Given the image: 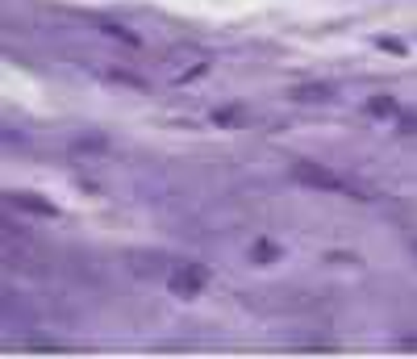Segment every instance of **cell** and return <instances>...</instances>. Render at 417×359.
Segmentation results:
<instances>
[{
	"mask_svg": "<svg viewBox=\"0 0 417 359\" xmlns=\"http://www.w3.org/2000/svg\"><path fill=\"white\" fill-rule=\"evenodd\" d=\"M129 272L138 280H159V276H171V259L167 255H129Z\"/></svg>",
	"mask_w": 417,
	"mask_h": 359,
	"instance_id": "cell-4",
	"label": "cell"
},
{
	"mask_svg": "<svg viewBox=\"0 0 417 359\" xmlns=\"http://www.w3.org/2000/svg\"><path fill=\"white\" fill-rule=\"evenodd\" d=\"M368 109H372L376 117H388V113H393V100H384V96H376V100H368Z\"/></svg>",
	"mask_w": 417,
	"mask_h": 359,
	"instance_id": "cell-7",
	"label": "cell"
},
{
	"mask_svg": "<svg viewBox=\"0 0 417 359\" xmlns=\"http://www.w3.org/2000/svg\"><path fill=\"white\" fill-rule=\"evenodd\" d=\"M205 280H209V272L200 268V263H180V268H171V293L175 297H196L200 289H205Z\"/></svg>",
	"mask_w": 417,
	"mask_h": 359,
	"instance_id": "cell-2",
	"label": "cell"
},
{
	"mask_svg": "<svg viewBox=\"0 0 417 359\" xmlns=\"http://www.w3.org/2000/svg\"><path fill=\"white\" fill-rule=\"evenodd\" d=\"M292 96H297V100H326L330 88H326V84H301V88H292Z\"/></svg>",
	"mask_w": 417,
	"mask_h": 359,
	"instance_id": "cell-5",
	"label": "cell"
},
{
	"mask_svg": "<svg viewBox=\"0 0 417 359\" xmlns=\"http://www.w3.org/2000/svg\"><path fill=\"white\" fill-rule=\"evenodd\" d=\"M276 255H280V251H276V243H267V238H263V243L255 247V259H259V263H272Z\"/></svg>",
	"mask_w": 417,
	"mask_h": 359,
	"instance_id": "cell-6",
	"label": "cell"
},
{
	"mask_svg": "<svg viewBox=\"0 0 417 359\" xmlns=\"http://www.w3.org/2000/svg\"><path fill=\"white\" fill-rule=\"evenodd\" d=\"M0 205L25 209V213H33V217H54V213H58L46 197H33V192H0Z\"/></svg>",
	"mask_w": 417,
	"mask_h": 359,
	"instance_id": "cell-3",
	"label": "cell"
},
{
	"mask_svg": "<svg viewBox=\"0 0 417 359\" xmlns=\"http://www.w3.org/2000/svg\"><path fill=\"white\" fill-rule=\"evenodd\" d=\"M292 180H301L305 188H322V192H351V184L343 176H334L330 167H317V163H292Z\"/></svg>",
	"mask_w": 417,
	"mask_h": 359,
	"instance_id": "cell-1",
	"label": "cell"
},
{
	"mask_svg": "<svg viewBox=\"0 0 417 359\" xmlns=\"http://www.w3.org/2000/svg\"><path fill=\"white\" fill-rule=\"evenodd\" d=\"M414 251H417V238H414Z\"/></svg>",
	"mask_w": 417,
	"mask_h": 359,
	"instance_id": "cell-8",
	"label": "cell"
}]
</instances>
